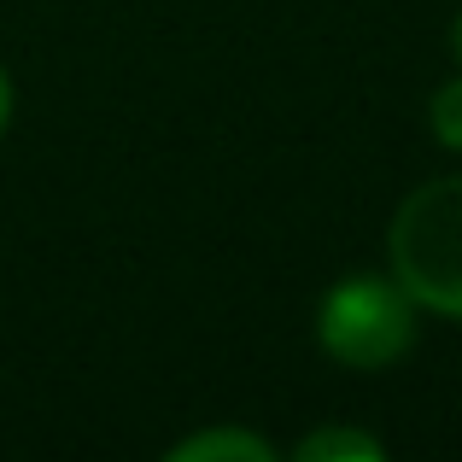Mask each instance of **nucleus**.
<instances>
[{
	"label": "nucleus",
	"mask_w": 462,
	"mask_h": 462,
	"mask_svg": "<svg viewBox=\"0 0 462 462\" xmlns=\"http://www.w3.org/2000/svg\"><path fill=\"white\" fill-rule=\"evenodd\" d=\"M393 275L416 305L462 316V176L416 188L393 217Z\"/></svg>",
	"instance_id": "nucleus-1"
},
{
	"label": "nucleus",
	"mask_w": 462,
	"mask_h": 462,
	"mask_svg": "<svg viewBox=\"0 0 462 462\" xmlns=\"http://www.w3.org/2000/svg\"><path fill=\"white\" fill-rule=\"evenodd\" d=\"M316 339L346 369H386L416 339V299L398 287V275H346L322 299Z\"/></svg>",
	"instance_id": "nucleus-2"
},
{
	"label": "nucleus",
	"mask_w": 462,
	"mask_h": 462,
	"mask_svg": "<svg viewBox=\"0 0 462 462\" xmlns=\"http://www.w3.org/2000/svg\"><path fill=\"white\" fill-rule=\"evenodd\" d=\"M270 462L275 451L258 439V433H240V428H211V433H193V439L170 445V462Z\"/></svg>",
	"instance_id": "nucleus-3"
},
{
	"label": "nucleus",
	"mask_w": 462,
	"mask_h": 462,
	"mask_svg": "<svg viewBox=\"0 0 462 462\" xmlns=\"http://www.w3.org/2000/svg\"><path fill=\"white\" fill-rule=\"evenodd\" d=\"M299 462H381L386 445L374 433H357V428H322L310 439H299Z\"/></svg>",
	"instance_id": "nucleus-4"
},
{
	"label": "nucleus",
	"mask_w": 462,
	"mask_h": 462,
	"mask_svg": "<svg viewBox=\"0 0 462 462\" xmlns=\"http://www.w3.org/2000/svg\"><path fill=\"white\" fill-rule=\"evenodd\" d=\"M428 117H433V135H439L445 147H457V152H462V77H457V82H445V88L433 94Z\"/></svg>",
	"instance_id": "nucleus-5"
},
{
	"label": "nucleus",
	"mask_w": 462,
	"mask_h": 462,
	"mask_svg": "<svg viewBox=\"0 0 462 462\" xmlns=\"http://www.w3.org/2000/svg\"><path fill=\"white\" fill-rule=\"evenodd\" d=\"M6 112H12V88H6V70H0V129H6Z\"/></svg>",
	"instance_id": "nucleus-6"
},
{
	"label": "nucleus",
	"mask_w": 462,
	"mask_h": 462,
	"mask_svg": "<svg viewBox=\"0 0 462 462\" xmlns=\"http://www.w3.org/2000/svg\"><path fill=\"white\" fill-rule=\"evenodd\" d=\"M457 53H462V23H457Z\"/></svg>",
	"instance_id": "nucleus-7"
}]
</instances>
